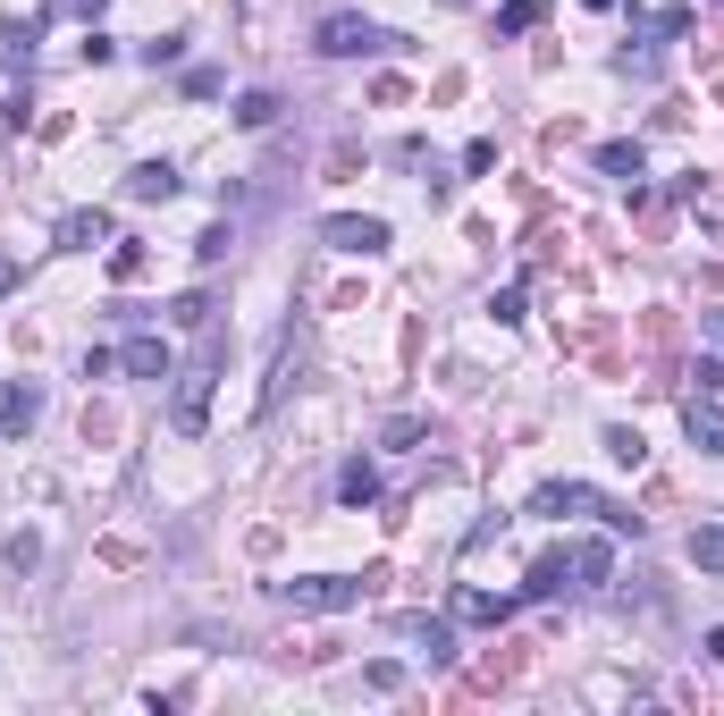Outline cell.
I'll return each mask as SVG.
<instances>
[{"instance_id": "cell-1", "label": "cell", "mask_w": 724, "mask_h": 716, "mask_svg": "<svg viewBox=\"0 0 724 716\" xmlns=\"http://www.w3.org/2000/svg\"><path fill=\"white\" fill-rule=\"evenodd\" d=\"M211 380H220V329H203V355L177 371V396H169L177 439H203V422H211Z\"/></svg>"}, {"instance_id": "cell-2", "label": "cell", "mask_w": 724, "mask_h": 716, "mask_svg": "<svg viewBox=\"0 0 724 716\" xmlns=\"http://www.w3.org/2000/svg\"><path fill=\"white\" fill-rule=\"evenodd\" d=\"M312 51L320 60H379V51H413V42L388 34V26H371V17H354V9H338V17L312 26Z\"/></svg>"}, {"instance_id": "cell-3", "label": "cell", "mask_w": 724, "mask_h": 716, "mask_svg": "<svg viewBox=\"0 0 724 716\" xmlns=\"http://www.w3.org/2000/svg\"><path fill=\"white\" fill-rule=\"evenodd\" d=\"M531 515H556V522H565V515H599L615 540H624V531L640 540V515H631V506H615V497H599L590 481H548V489L531 497Z\"/></svg>"}, {"instance_id": "cell-4", "label": "cell", "mask_w": 724, "mask_h": 716, "mask_svg": "<svg viewBox=\"0 0 724 716\" xmlns=\"http://www.w3.org/2000/svg\"><path fill=\"white\" fill-rule=\"evenodd\" d=\"M279 598L295 616H346V607H363V582L354 573H295V582H279Z\"/></svg>"}, {"instance_id": "cell-5", "label": "cell", "mask_w": 724, "mask_h": 716, "mask_svg": "<svg viewBox=\"0 0 724 716\" xmlns=\"http://www.w3.org/2000/svg\"><path fill=\"white\" fill-rule=\"evenodd\" d=\"M320 245H338V254H388V220H354V211H338V220H320Z\"/></svg>"}, {"instance_id": "cell-6", "label": "cell", "mask_w": 724, "mask_h": 716, "mask_svg": "<svg viewBox=\"0 0 724 716\" xmlns=\"http://www.w3.org/2000/svg\"><path fill=\"white\" fill-rule=\"evenodd\" d=\"M683 430H691L699 456H724V405L716 396H691V405H683Z\"/></svg>"}, {"instance_id": "cell-7", "label": "cell", "mask_w": 724, "mask_h": 716, "mask_svg": "<svg viewBox=\"0 0 724 716\" xmlns=\"http://www.w3.org/2000/svg\"><path fill=\"white\" fill-rule=\"evenodd\" d=\"M34 413H42V388H26V380H9L0 388V439H26Z\"/></svg>"}, {"instance_id": "cell-8", "label": "cell", "mask_w": 724, "mask_h": 716, "mask_svg": "<svg viewBox=\"0 0 724 716\" xmlns=\"http://www.w3.org/2000/svg\"><path fill=\"white\" fill-rule=\"evenodd\" d=\"M455 616H464V624H514V616H523V590H514V598H489V590H455Z\"/></svg>"}, {"instance_id": "cell-9", "label": "cell", "mask_w": 724, "mask_h": 716, "mask_svg": "<svg viewBox=\"0 0 724 716\" xmlns=\"http://www.w3.org/2000/svg\"><path fill=\"white\" fill-rule=\"evenodd\" d=\"M94 245H110V211H68L60 220V254H94Z\"/></svg>"}, {"instance_id": "cell-10", "label": "cell", "mask_w": 724, "mask_h": 716, "mask_svg": "<svg viewBox=\"0 0 724 716\" xmlns=\"http://www.w3.org/2000/svg\"><path fill=\"white\" fill-rule=\"evenodd\" d=\"M119 371H126V380H169V346H160V337H126Z\"/></svg>"}, {"instance_id": "cell-11", "label": "cell", "mask_w": 724, "mask_h": 716, "mask_svg": "<svg viewBox=\"0 0 724 716\" xmlns=\"http://www.w3.org/2000/svg\"><path fill=\"white\" fill-rule=\"evenodd\" d=\"M338 506H379V464L371 456H346V472H338Z\"/></svg>"}, {"instance_id": "cell-12", "label": "cell", "mask_w": 724, "mask_h": 716, "mask_svg": "<svg viewBox=\"0 0 724 716\" xmlns=\"http://www.w3.org/2000/svg\"><path fill=\"white\" fill-rule=\"evenodd\" d=\"M126 195H135V202H169V195H177V169H169V161H135V169H126Z\"/></svg>"}, {"instance_id": "cell-13", "label": "cell", "mask_w": 724, "mask_h": 716, "mask_svg": "<svg viewBox=\"0 0 724 716\" xmlns=\"http://www.w3.org/2000/svg\"><path fill=\"white\" fill-rule=\"evenodd\" d=\"M565 565H573V582H606L615 573V540H573Z\"/></svg>"}, {"instance_id": "cell-14", "label": "cell", "mask_w": 724, "mask_h": 716, "mask_svg": "<svg viewBox=\"0 0 724 716\" xmlns=\"http://www.w3.org/2000/svg\"><path fill=\"white\" fill-rule=\"evenodd\" d=\"M565 582H573V565H565V556H539V565H531V582H523V607H531V598H556Z\"/></svg>"}, {"instance_id": "cell-15", "label": "cell", "mask_w": 724, "mask_h": 716, "mask_svg": "<svg viewBox=\"0 0 724 716\" xmlns=\"http://www.w3.org/2000/svg\"><path fill=\"white\" fill-rule=\"evenodd\" d=\"M270 119H279V94H270V85H253V94H236V127H245V135H261Z\"/></svg>"}, {"instance_id": "cell-16", "label": "cell", "mask_w": 724, "mask_h": 716, "mask_svg": "<svg viewBox=\"0 0 724 716\" xmlns=\"http://www.w3.org/2000/svg\"><path fill=\"white\" fill-rule=\"evenodd\" d=\"M599 169H606V177H624V186H640V177H649L640 144H599Z\"/></svg>"}, {"instance_id": "cell-17", "label": "cell", "mask_w": 724, "mask_h": 716, "mask_svg": "<svg viewBox=\"0 0 724 716\" xmlns=\"http://www.w3.org/2000/svg\"><path fill=\"white\" fill-rule=\"evenodd\" d=\"M606 456L624 464V472H640V464H649V439H640V430H624V422H606Z\"/></svg>"}, {"instance_id": "cell-18", "label": "cell", "mask_w": 724, "mask_h": 716, "mask_svg": "<svg viewBox=\"0 0 724 716\" xmlns=\"http://www.w3.org/2000/svg\"><path fill=\"white\" fill-rule=\"evenodd\" d=\"M691 565L699 573H724V522H699L691 531Z\"/></svg>"}, {"instance_id": "cell-19", "label": "cell", "mask_w": 724, "mask_h": 716, "mask_svg": "<svg viewBox=\"0 0 724 716\" xmlns=\"http://www.w3.org/2000/svg\"><path fill=\"white\" fill-rule=\"evenodd\" d=\"M110 279H144V245H135V236H110Z\"/></svg>"}, {"instance_id": "cell-20", "label": "cell", "mask_w": 724, "mask_h": 716, "mask_svg": "<svg viewBox=\"0 0 724 716\" xmlns=\"http://www.w3.org/2000/svg\"><path fill=\"white\" fill-rule=\"evenodd\" d=\"M169 321H177V329H211V295H177Z\"/></svg>"}, {"instance_id": "cell-21", "label": "cell", "mask_w": 724, "mask_h": 716, "mask_svg": "<svg viewBox=\"0 0 724 716\" xmlns=\"http://www.w3.org/2000/svg\"><path fill=\"white\" fill-rule=\"evenodd\" d=\"M539 26V0H505L498 9V34H531Z\"/></svg>"}, {"instance_id": "cell-22", "label": "cell", "mask_w": 724, "mask_h": 716, "mask_svg": "<svg viewBox=\"0 0 724 716\" xmlns=\"http://www.w3.org/2000/svg\"><path fill=\"white\" fill-rule=\"evenodd\" d=\"M186 60V34H160V42H144V67H177Z\"/></svg>"}, {"instance_id": "cell-23", "label": "cell", "mask_w": 724, "mask_h": 716, "mask_svg": "<svg viewBox=\"0 0 724 716\" xmlns=\"http://www.w3.org/2000/svg\"><path fill=\"white\" fill-rule=\"evenodd\" d=\"M34 34H42V17H26V26H9V34H0V60H26V51H34Z\"/></svg>"}, {"instance_id": "cell-24", "label": "cell", "mask_w": 724, "mask_h": 716, "mask_svg": "<svg viewBox=\"0 0 724 716\" xmlns=\"http://www.w3.org/2000/svg\"><path fill=\"white\" fill-rule=\"evenodd\" d=\"M220 85H228L220 67H186V94H194V101H220Z\"/></svg>"}, {"instance_id": "cell-25", "label": "cell", "mask_w": 724, "mask_h": 716, "mask_svg": "<svg viewBox=\"0 0 724 716\" xmlns=\"http://www.w3.org/2000/svg\"><path fill=\"white\" fill-rule=\"evenodd\" d=\"M631 26H649V34H691V9H658V17H631Z\"/></svg>"}, {"instance_id": "cell-26", "label": "cell", "mask_w": 724, "mask_h": 716, "mask_svg": "<svg viewBox=\"0 0 724 716\" xmlns=\"http://www.w3.org/2000/svg\"><path fill=\"white\" fill-rule=\"evenodd\" d=\"M489 312H498V321H505V329L523 321V279H514V287H498V295H489Z\"/></svg>"}, {"instance_id": "cell-27", "label": "cell", "mask_w": 724, "mask_h": 716, "mask_svg": "<svg viewBox=\"0 0 724 716\" xmlns=\"http://www.w3.org/2000/svg\"><path fill=\"white\" fill-rule=\"evenodd\" d=\"M464 169H473V177H489V169H498V144H489V135H480V144H464Z\"/></svg>"}, {"instance_id": "cell-28", "label": "cell", "mask_w": 724, "mask_h": 716, "mask_svg": "<svg viewBox=\"0 0 724 716\" xmlns=\"http://www.w3.org/2000/svg\"><path fill=\"white\" fill-rule=\"evenodd\" d=\"M228 245H236L228 229H203V236H194V254H203V261H228Z\"/></svg>"}, {"instance_id": "cell-29", "label": "cell", "mask_w": 724, "mask_h": 716, "mask_svg": "<svg viewBox=\"0 0 724 716\" xmlns=\"http://www.w3.org/2000/svg\"><path fill=\"white\" fill-rule=\"evenodd\" d=\"M691 380H699L691 396H716V388H724V362H716V355H699V371H691Z\"/></svg>"}, {"instance_id": "cell-30", "label": "cell", "mask_w": 724, "mask_h": 716, "mask_svg": "<svg viewBox=\"0 0 724 716\" xmlns=\"http://www.w3.org/2000/svg\"><path fill=\"white\" fill-rule=\"evenodd\" d=\"M17 279H26V270H17V261L0 254V295H17Z\"/></svg>"}, {"instance_id": "cell-31", "label": "cell", "mask_w": 724, "mask_h": 716, "mask_svg": "<svg viewBox=\"0 0 724 716\" xmlns=\"http://www.w3.org/2000/svg\"><path fill=\"white\" fill-rule=\"evenodd\" d=\"M699 650H708V657H716V666H724V624H716V632H708V641H699Z\"/></svg>"}, {"instance_id": "cell-32", "label": "cell", "mask_w": 724, "mask_h": 716, "mask_svg": "<svg viewBox=\"0 0 724 716\" xmlns=\"http://www.w3.org/2000/svg\"><path fill=\"white\" fill-rule=\"evenodd\" d=\"M708 337H716V346H724V312H708Z\"/></svg>"}, {"instance_id": "cell-33", "label": "cell", "mask_w": 724, "mask_h": 716, "mask_svg": "<svg viewBox=\"0 0 724 716\" xmlns=\"http://www.w3.org/2000/svg\"><path fill=\"white\" fill-rule=\"evenodd\" d=\"M581 9H615V0H581Z\"/></svg>"}, {"instance_id": "cell-34", "label": "cell", "mask_w": 724, "mask_h": 716, "mask_svg": "<svg viewBox=\"0 0 724 716\" xmlns=\"http://www.w3.org/2000/svg\"><path fill=\"white\" fill-rule=\"evenodd\" d=\"M446 9H464V0H446Z\"/></svg>"}]
</instances>
